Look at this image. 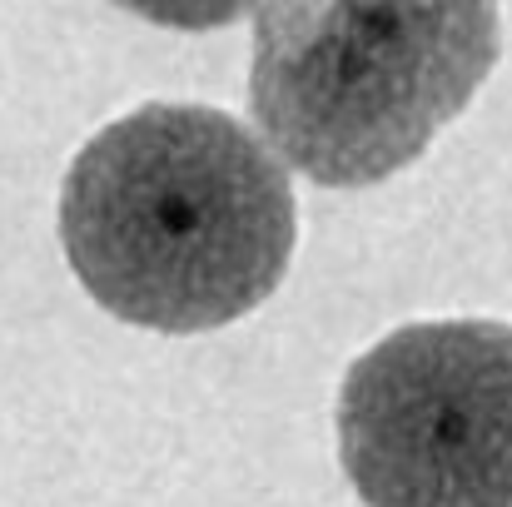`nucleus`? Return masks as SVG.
Wrapping results in <instances>:
<instances>
[{
    "instance_id": "1",
    "label": "nucleus",
    "mask_w": 512,
    "mask_h": 507,
    "mask_svg": "<svg viewBox=\"0 0 512 507\" xmlns=\"http://www.w3.org/2000/svg\"><path fill=\"white\" fill-rule=\"evenodd\" d=\"M299 209L284 160L209 105H140L65 169L60 244L85 294L155 334L254 314L289 274Z\"/></svg>"
},
{
    "instance_id": "2",
    "label": "nucleus",
    "mask_w": 512,
    "mask_h": 507,
    "mask_svg": "<svg viewBox=\"0 0 512 507\" xmlns=\"http://www.w3.org/2000/svg\"><path fill=\"white\" fill-rule=\"evenodd\" d=\"M498 0H259L249 105L324 189L408 169L498 65Z\"/></svg>"
},
{
    "instance_id": "3",
    "label": "nucleus",
    "mask_w": 512,
    "mask_h": 507,
    "mask_svg": "<svg viewBox=\"0 0 512 507\" xmlns=\"http://www.w3.org/2000/svg\"><path fill=\"white\" fill-rule=\"evenodd\" d=\"M339 463L363 507H512V329L408 324L348 363Z\"/></svg>"
},
{
    "instance_id": "4",
    "label": "nucleus",
    "mask_w": 512,
    "mask_h": 507,
    "mask_svg": "<svg viewBox=\"0 0 512 507\" xmlns=\"http://www.w3.org/2000/svg\"><path fill=\"white\" fill-rule=\"evenodd\" d=\"M115 5H125L130 15L150 25H170V30H219V25H234L259 0H115Z\"/></svg>"
}]
</instances>
